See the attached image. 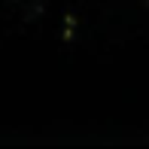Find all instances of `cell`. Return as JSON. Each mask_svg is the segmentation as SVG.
<instances>
[{
	"label": "cell",
	"mask_w": 149,
	"mask_h": 149,
	"mask_svg": "<svg viewBox=\"0 0 149 149\" xmlns=\"http://www.w3.org/2000/svg\"><path fill=\"white\" fill-rule=\"evenodd\" d=\"M146 6H149V0H146Z\"/></svg>",
	"instance_id": "cell-1"
}]
</instances>
